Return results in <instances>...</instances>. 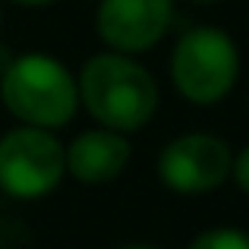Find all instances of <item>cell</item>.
Returning a JSON list of instances; mask_svg holds the SVG:
<instances>
[{
    "label": "cell",
    "instance_id": "5",
    "mask_svg": "<svg viewBox=\"0 0 249 249\" xmlns=\"http://www.w3.org/2000/svg\"><path fill=\"white\" fill-rule=\"evenodd\" d=\"M233 148L214 133H183L158 155V177L170 193L202 196L231 180Z\"/></svg>",
    "mask_w": 249,
    "mask_h": 249
},
{
    "label": "cell",
    "instance_id": "7",
    "mask_svg": "<svg viewBox=\"0 0 249 249\" xmlns=\"http://www.w3.org/2000/svg\"><path fill=\"white\" fill-rule=\"evenodd\" d=\"M63 148H67V174L85 186H101V183L117 180L133 158L129 136L107 126L85 129Z\"/></svg>",
    "mask_w": 249,
    "mask_h": 249
},
{
    "label": "cell",
    "instance_id": "1",
    "mask_svg": "<svg viewBox=\"0 0 249 249\" xmlns=\"http://www.w3.org/2000/svg\"><path fill=\"white\" fill-rule=\"evenodd\" d=\"M76 85L79 104L89 110L91 120L126 136L145 129L161 101L155 76L136 57L117 51L89 57L76 73Z\"/></svg>",
    "mask_w": 249,
    "mask_h": 249
},
{
    "label": "cell",
    "instance_id": "13",
    "mask_svg": "<svg viewBox=\"0 0 249 249\" xmlns=\"http://www.w3.org/2000/svg\"><path fill=\"white\" fill-rule=\"evenodd\" d=\"M0 25H3V10H0Z\"/></svg>",
    "mask_w": 249,
    "mask_h": 249
},
{
    "label": "cell",
    "instance_id": "11",
    "mask_svg": "<svg viewBox=\"0 0 249 249\" xmlns=\"http://www.w3.org/2000/svg\"><path fill=\"white\" fill-rule=\"evenodd\" d=\"M117 249H158V246H148V243H126V246H117Z\"/></svg>",
    "mask_w": 249,
    "mask_h": 249
},
{
    "label": "cell",
    "instance_id": "6",
    "mask_svg": "<svg viewBox=\"0 0 249 249\" xmlns=\"http://www.w3.org/2000/svg\"><path fill=\"white\" fill-rule=\"evenodd\" d=\"M174 0H101L95 10V32L107 51L145 54L170 32Z\"/></svg>",
    "mask_w": 249,
    "mask_h": 249
},
{
    "label": "cell",
    "instance_id": "9",
    "mask_svg": "<svg viewBox=\"0 0 249 249\" xmlns=\"http://www.w3.org/2000/svg\"><path fill=\"white\" fill-rule=\"evenodd\" d=\"M231 177H233V183H237V186L249 196V145H246V148H240V152L233 155Z\"/></svg>",
    "mask_w": 249,
    "mask_h": 249
},
{
    "label": "cell",
    "instance_id": "12",
    "mask_svg": "<svg viewBox=\"0 0 249 249\" xmlns=\"http://www.w3.org/2000/svg\"><path fill=\"white\" fill-rule=\"evenodd\" d=\"M189 3H199V6H212V3H218V0H189Z\"/></svg>",
    "mask_w": 249,
    "mask_h": 249
},
{
    "label": "cell",
    "instance_id": "8",
    "mask_svg": "<svg viewBox=\"0 0 249 249\" xmlns=\"http://www.w3.org/2000/svg\"><path fill=\"white\" fill-rule=\"evenodd\" d=\"M186 249H249V231L240 227H212L189 240Z\"/></svg>",
    "mask_w": 249,
    "mask_h": 249
},
{
    "label": "cell",
    "instance_id": "3",
    "mask_svg": "<svg viewBox=\"0 0 249 249\" xmlns=\"http://www.w3.org/2000/svg\"><path fill=\"white\" fill-rule=\"evenodd\" d=\"M240 79L237 41L218 25H196L170 51V82L183 101L212 107L224 101Z\"/></svg>",
    "mask_w": 249,
    "mask_h": 249
},
{
    "label": "cell",
    "instance_id": "4",
    "mask_svg": "<svg viewBox=\"0 0 249 249\" xmlns=\"http://www.w3.org/2000/svg\"><path fill=\"white\" fill-rule=\"evenodd\" d=\"M67 177V148L54 129L25 126L0 139V189L13 199H41Z\"/></svg>",
    "mask_w": 249,
    "mask_h": 249
},
{
    "label": "cell",
    "instance_id": "2",
    "mask_svg": "<svg viewBox=\"0 0 249 249\" xmlns=\"http://www.w3.org/2000/svg\"><path fill=\"white\" fill-rule=\"evenodd\" d=\"M0 98L25 126L60 129L79 110V85L73 70L51 54H19L0 73Z\"/></svg>",
    "mask_w": 249,
    "mask_h": 249
},
{
    "label": "cell",
    "instance_id": "10",
    "mask_svg": "<svg viewBox=\"0 0 249 249\" xmlns=\"http://www.w3.org/2000/svg\"><path fill=\"white\" fill-rule=\"evenodd\" d=\"M13 3L29 6V10H41V6H51V3H57V0H13Z\"/></svg>",
    "mask_w": 249,
    "mask_h": 249
}]
</instances>
